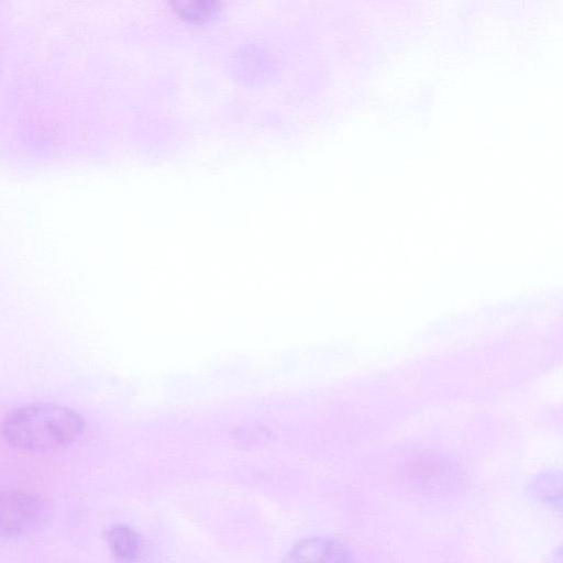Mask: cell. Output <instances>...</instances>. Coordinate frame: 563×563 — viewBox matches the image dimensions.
<instances>
[{"label":"cell","instance_id":"obj_1","mask_svg":"<svg viewBox=\"0 0 563 563\" xmlns=\"http://www.w3.org/2000/svg\"><path fill=\"white\" fill-rule=\"evenodd\" d=\"M81 415L58 404L23 405L8 412L1 434L12 448L24 452H48L74 442L85 430Z\"/></svg>","mask_w":563,"mask_h":563},{"label":"cell","instance_id":"obj_4","mask_svg":"<svg viewBox=\"0 0 563 563\" xmlns=\"http://www.w3.org/2000/svg\"><path fill=\"white\" fill-rule=\"evenodd\" d=\"M108 544L121 563L135 562L142 549L141 538L135 530L124 525H113L107 534Z\"/></svg>","mask_w":563,"mask_h":563},{"label":"cell","instance_id":"obj_5","mask_svg":"<svg viewBox=\"0 0 563 563\" xmlns=\"http://www.w3.org/2000/svg\"><path fill=\"white\" fill-rule=\"evenodd\" d=\"M175 10L186 19L199 21L212 16L219 10V3L216 1L177 3Z\"/></svg>","mask_w":563,"mask_h":563},{"label":"cell","instance_id":"obj_2","mask_svg":"<svg viewBox=\"0 0 563 563\" xmlns=\"http://www.w3.org/2000/svg\"><path fill=\"white\" fill-rule=\"evenodd\" d=\"M44 507L33 494L22 490L0 492V539L20 536L42 519Z\"/></svg>","mask_w":563,"mask_h":563},{"label":"cell","instance_id":"obj_3","mask_svg":"<svg viewBox=\"0 0 563 563\" xmlns=\"http://www.w3.org/2000/svg\"><path fill=\"white\" fill-rule=\"evenodd\" d=\"M282 563H354V559L334 538L306 537L291 547Z\"/></svg>","mask_w":563,"mask_h":563}]
</instances>
